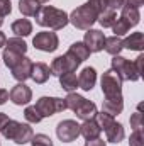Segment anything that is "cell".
I'll list each match as a JSON object with an SVG mask.
<instances>
[{"label":"cell","instance_id":"1","mask_svg":"<svg viewBox=\"0 0 144 146\" xmlns=\"http://www.w3.org/2000/svg\"><path fill=\"white\" fill-rule=\"evenodd\" d=\"M98 14H100V9H98L97 2H95V0H88L87 3L76 7L71 14L68 15V19H70V22H71L76 29L88 31V29H92V26L97 22Z\"/></svg>","mask_w":144,"mask_h":146},{"label":"cell","instance_id":"2","mask_svg":"<svg viewBox=\"0 0 144 146\" xmlns=\"http://www.w3.org/2000/svg\"><path fill=\"white\" fill-rule=\"evenodd\" d=\"M70 22L68 14L61 9L51 7V5H44L37 10L36 14V24L41 27H49L53 31H59L63 27H66V24Z\"/></svg>","mask_w":144,"mask_h":146},{"label":"cell","instance_id":"3","mask_svg":"<svg viewBox=\"0 0 144 146\" xmlns=\"http://www.w3.org/2000/svg\"><path fill=\"white\" fill-rule=\"evenodd\" d=\"M65 104H66V109L73 110L76 114V117L81 121H88V119H93L97 115V106L92 100H88L75 92H70L66 95Z\"/></svg>","mask_w":144,"mask_h":146},{"label":"cell","instance_id":"4","mask_svg":"<svg viewBox=\"0 0 144 146\" xmlns=\"http://www.w3.org/2000/svg\"><path fill=\"white\" fill-rule=\"evenodd\" d=\"M0 133H2V136H3L5 139L14 141L15 145H26V143H29L31 138L34 136L32 127H31L29 124H22V122H19V121H14V119H10V121L3 126V129H2Z\"/></svg>","mask_w":144,"mask_h":146},{"label":"cell","instance_id":"5","mask_svg":"<svg viewBox=\"0 0 144 146\" xmlns=\"http://www.w3.org/2000/svg\"><path fill=\"white\" fill-rule=\"evenodd\" d=\"M100 85H102L104 99H120L122 97V80L112 68L104 72Z\"/></svg>","mask_w":144,"mask_h":146},{"label":"cell","instance_id":"6","mask_svg":"<svg viewBox=\"0 0 144 146\" xmlns=\"http://www.w3.org/2000/svg\"><path fill=\"white\" fill-rule=\"evenodd\" d=\"M112 70L120 76L122 82H136L139 80V75L136 72V66L132 61H129L127 58L117 54V56H112Z\"/></svg>","mask_w":144,"mask_h":146},{"label":"cell","instance_id":"7","mask_svg":"<svg viewBox=\"0 0 144 146\" xmlns=\"http://www.w3.org/2000/svg\"><path fill=\"white\" fill-rule=\"evenodd\" d=\"M34 107L44 119V117H51L58 112H63L66 109V104L63 99H58V97H41Z\"/></svg>","mask_w":144,"mask_h":146},{"label":"cell","instance_id":"8","mask_svg":"<svg viewBox=\"0 0 144 146\" xmlns=\"http://www.w3.org/2000/svg\"><path fill=\"white\" fill-rule=\"evenodd\" d=\"M56 136L61 143H71L80 136V124L73 119H65L56 126Z\"/></svg>","mask_w":144,"mask_h":146},{"label":"cell","instance_id":"9","mask_svg":"<svg viewBox=\"0 0 144 146\" xmlns=\"http://www.w3.org/2000/svg\"><path fill=\"white\" fill-rule=\"evenodd\" d=\"M32 44L36 46V49H39V51L53 53V51L58 49V46H59V39H58V36H56V33L42 31V33H37L36 36H34Z\"/></svg>","mask_w":144,"mask_h":146},{"label":"cell","instance_id":"10","mask_svg":"<svg viewBox=\"0 0 144 146\" xmlns=\"http://www.w3.org/2000/svg\"><path fill=\"white\" fill-rule=\"evenodd\" d=\"M9 99L15 104V106H27L32 100V90L24 83L19 82L17 85L12 87V90L9 92Z\"/></svg>","mask_w":144,"mask_h":146},{"label":"cell","instance_id":"11","mask_svg":"<svg viewBox=\"0 0 144 146\" xmlns=\"http://www.w3.org/2000/svg\"><path fill=\"white\" fill-rule=\"evenodd\" d=\"M51 75H56V76H61L63 73L68 72H75L78 68V65L73 61L68 54H61V56H56L51 63Z\"/></svg>","mask_w":144,"mask_h":146},{"label":"cell","instance_id":"12","mask_svg":"<svg viewBox=\"0 0 144 146\" xmlns=\"http://www.w3.org/2000/svg\"><path fill=\"white\" fill-rule=\"evenodd\" d=\"M83 42L90 49V53H100L104 49V44H105V36L98 29H88L85 33Z\"/></svg>","mask_w":144,"mask_h":146},{"label":"cell","instance_id":"13","mask_svg":"<svg viewBox=\"0 0 144 146\" xmlns=\"http://www.w3.org/2000/svg\"><path fill=\"white\" fill-rule=\"evenodd\" d=\"M32 60L31 58H27V56H22L12 68H10V72H12V76L15 78V80H19V82H26L27 78H31V73H32Z\"/></svg>","mask_w":144,"mask_h":146},{"label":"cell","instance_id":"14","mask_svg":"<svg viewBox=\"0 0 144 146\" xmlns=\"http://www.w3.org/2000/svg\"><path fill=\"white\" fill-rule=\"evenodd\" d=\"M70 58H71L73 61L80 66L85 60H88L90 58V49L85 46V42H80V41H76V42H73L71 46H70V49H68V53H66Z\"/></svg>","mask_w":144,"mask_h":146},{"label":"cell","instance_id":"15","mask_svg":"<svg viewBox=\"0 0 144 146\" xmlns=\"http://www.w3.org/2000/svg\"><path fill=\"white\" fill-rule=\"evenodd\" d=\"M95 82H97V72H95V68L87 66V68L81 70L80 76H78V87H80L81 90L90 92V90L95 87Z\"/></svg>","mask_w":144,"mask_h":146},{"label":"cell","instance_id":"16","mask_svg":"<svg viewBox=\"0 0 144 146\" xmlns=\"http://www.w3.org/2000/svg\"><path fill=\"white\" fill-rule=\"evenodd\" d=\"M100 126L97 124L95 119H88V121H83V124L80 126V134L88 141V139H95V138H100Z\"/></svg>","mask_w":144,"mask_h":146},{"label":"cell","instance_id":"17","mask_svg":"<svg viewBox=\"0 0 144 146\" xmlns=\"http://www.w3.org/2000/svg\"><path fill=\"white\" fill-rule=\"evenodd\" d=\"M120 19H122L124 22H127V24H129V27L137 26V24H139V21H141L139 9H136V7H131V5L124 3V5H122V9H120Z\"/></svg>","mask_w":144,"mask_h":146},{"label":"cell","instance_id":"18","mask_svg":"<svg viewBox=\"0 0 144 146\" xmlns=\"http://www.w3.org/2000/svg\"><path fill=\"white\" fill-rule=\"evenodd\" d=\"M49 76H51V68L46 65V63H34L32 65V73H31V78L39 83V85H42V83H46L48 80H49Z\"/></svg>","mask_w":144,"mask_h":146},{"label":"cell","instance_id":"19","mask_svg":"<svg viewBox=\"0 0 144 146\" xmlns=\"http://www.w3.org/2000/svg\"><path fill=\"white\" fill-rule=\"evenodd\" d=\"M105 134H107V141L110 143H120L126 136V131H124V126L117 121H114L107 129H105Z\"/></svg>","mask_w":144,"mask_h":146},{"label":"cell","instance_id":"20","mask_svg":"<svg viewBox=\"0 0 144 146\" xmlns=\"http://www.w3.org/2000/svg\"><path fill=\"white\" fill-rule=\"evenodd\" d=\"M102 110L110 114L112 117L119 115L122 110H124V99H104L102 102Z\"/></svg>","mask_w":144,"mask_h":146},{"label":"cell","instance_id":"21","mask_svg":"<svg viewBox=\"0 0 144 146\" xmlns=\"http://www.w3.org/2000/svg\"><path fill=\"white\" fill-rule=\"evenodd\" d=\"M122 46L131 51H143L144 49V37L143 33H132L131 36L122 39Z\"/></svg>","mask_w":144,"mask_h":146},{"label":"cell","instance_id":"22","mask_svg":"<svg viewBox=\"0 0 144 146\" xmlns=\"http://www.w3.org/2000/svg\"><path fill=\"white\" fill-rule=\"evenodd\" d=\"M12 33L17 37H26L32 33V22L29 19H17L12 22Z\"/></svg>","mask_w":144,"mask_h":146},{"label":"cell","instance_id":"23","mask_svg":"<svg viewBox=\"0 0 144 146\" xmlns=\"http://www.w3.org/2000/svg\"><path fill=\"white\" fill-rule=\"evenodd\" d=\"M59 78V85L63 90H66L68 94L70 92H75L78 88V76L75 75V72H68V73H63Z\"/></svg>","mask_w":144,"mask_h":146},{"label":"cell","instance_id":"24","mask_svg":"<svg viewBox=\"0 0 144 146\" xmlns=\"http://www.w3.org/2000/svg\"><path fill=\"white\" fill-rule=\"evenodd\" d=\"M39 9H41V5L37 0H19V10L26 17H36Z\"/></svg>","mask_w":144,"mask_h":146},{"label":"cell","instance_id":"25","mask_svg":"<svg viewBox=\"0 0 144 146\" xmlns=\"http://www.w3.org/2000/svg\"><path fill=\"white\" fill-rule=\"evenodd\" d=\"M104 49L107 51L108 54H112V56H117L122 49H124V46H122V39L119 36H112V37H105V44H104Z\"/></svg>","mask_w":144,"mask_h":146},{"label":"cell","instance_id":"26","mask_svg":"<svg viewBox=\"0 0 144 146\" xmlns=\"http://www.w3.org/2000/svg\"><path fill=\"white\" fill-rule=\"evenodd\" d=\"M5 48L10 49V51H15V53H19V54H26V51H27V44H26V41H24L22 37H17V36L7 39Z\"/></svg>","mask_w":144,"mask_h":146},{"label":"cell","instance_id":"27","mask_svg":"<svg viewBox=\"0 0 144 146\" xmlns=\"http://www.w3.org/2000/svg\"><path fill=\"white\" fill-rule=\"evenodd\" d=\"M115 21H117L115 10H104V12L98 14V19H97V22H98L102 27H112V24H114Z\"/></svg>","mask_w":144,"mask_h":146},{"label":"cell","instance_id":"28","mask_svg":"<svg viewBox=\"0 0 144 146\" xmlns=\"http://www.w3.org/2000/svg\"><path fill=\"white\" fill-rule=\"evenodd\" d=\"M100 12L104 10H117V9H122L124 5V0H95Z\"/></svg>","mask_w":144,"mask_h":146},{"label":"cell","instance_id":"29","mask_svg":"<svg viewBox=\"0 0 144 146\" xmlns=\"http://www.w3.org/2000/svg\"><path fill=\"white\" fill-rule=\"evenodd\" d=\"M24 54H19V53H15V51H10V49H3V54H2V58H3V63L7 65V68H12L20 58H22Z\"/></svg>","mask_w":144,"mask_h":146},{"label":"cell","instance_id":"30","mask_svg":"<svg viewBox=\"0 0 144 146\" xmlns=\"http://www.w3.org/2000/svg\"><path fill=\"white\" fill-rule=\"evenodd\" d=\"M24 117H26V121L31 122V124H37V122L42 121V115L37 112V109L34 107V106L26 107V110H24Z\"/></svg>","mask_w":144,"mask_h":146},{"label":"cell","instance_id":"31","mask_svg":"<svg viewBox=\"0 0 144 146\" xmlns=\"http://www.w3.org/2000/svg\"><path fill=\"white\" fill-rule=\"evenodd\" d=\"M129 29H131V27H129V24H127V22H124L120 17H119V19H117V21L112 24L114 36H119V37L124 36V34H127V33H129Z\"/></svg>","mask_w":144,"mask_h":146},{"label":"cell","instance_id":"32","mask_svg":"<svg viewBox=\"0 0 144 146\" xmlns=\"http://www.w3.org/2000/svg\"><path fill=\"white\" fill-rule=\"evenodd\" d=\"M29 143H31L32 146H53L51 138L46 136V134H34V136L31 138Z\"/></svg>","mask_w":144,"mask_h":146},{"label":"cell","instance_id":"33","mask_svg":"<svg viewBox=\"0 0 144 146\" xmlns=\"http://www.w3.org/2000/svg\"><path fill=\"white\" fill-rule=\"evenodd\" d=\"M143 126H144V119H143V114L137 110L131 115V127L134 131H143Z\"/></svg>","mask_w":144,"mask_h":146},{"label":"cell","instance_id":"34","mask_svg":"<svg viewBox=\"0 0 144 146\" xmlns=\"http://www.w3.org/2000/svg\"><path fill=\"white\" fill-rule=\"evenodd\" d=\"M129 146H144V136L143 131H134L131 134V139H129Z\"/></svg>","mask_w":144,"mask_h":146},{"label":"cell","instance_id":"35","mask_svg":"<svg viewBox=\"0 0 144 146\" xmlns=\"http://www.w3.org/2000/svg\"><path fill=\"white\" fill-rule=\"evenodd\" d=\"M10 12H12L10 0H0V17H7Z\"/></svg>","mask_w":144,"mask_h":146},{"label":"cell","instance_id":"36","mask_svg":"<svg viewBox=\"0 0 144 146\" xmlns=\"http://www.w3.org/2000/svg\"><path fill=\"white\" fill-rule=\"evenodd\" d=\"M143 61H144V56H143V54H139V56L136 58V61H134L136 72H137V75H139V76L143 75Z\"/></svg>","mask_w":144,"mask_h":146},{"label":"cell","instance_id":"37","mask_svg":"<svg viewBox=\"0 0 144 146\" xmlns=\"http://www.w3.org/2000/svg\"><path fill=\"white\" fill-rule=\"evenodd\" d=\"M85 146H107V143L104 139H100V138H95V139H88Z\"/></svg>","mask_w":144,"mask_h":146},{"label":"cell","instance_id":"38","mask_svg":"<svg viewBox=\"0 0 144 146\" xmlns=\"http://www.w3.org/2000/svg\"><path fill=\"white\" fill-rule=\"evenodd\" d=\"M124 3H127V5H131V7L139 9V7H143V5H144V0H124Z\"/></svg>","mask_w":144,"mask_h":146},{"label":"cell","instance_id":"39","mask_svg":"<svg viewBox=\"0 0 144 146\" xmlns=\"http://www.w3.org/2000/svg\"><path fill=\"white\" fill-rule=\"evenodd\" d=\"M9 100V92L5 88H0V106H3Z\"/></svg>","mask_w":144,"mask_h":146},{"label":"cell","instance_id":"40","mask_svg":"<svg viewBox=\"0 0 144 146\" xmlns=\"http://www.w3.org/2000/svg\"><path fill=\"white\" fill-rule=\"evenodd\" d=\"M9 121H10V119H9V115H7L5 112H0V131L3 129V126H5Z\"/></svg>","mask_w":144,"mask_h":146},{"label":"cell","instance_id":"41","mask_svg":"<svg viewBox=\"0 0 144 146\" xmlns=\"http://www.w3.org/2000/svg\"><path fill=\"white\" fill-rule=\"evenodd\" d=\"M5 42H7V37H5V34H3L2 31H0V48L5 46Z\"/></svg>","mask_w":144,"mask_h":146},{"label":"cell","instance_id":"42","mask_svg":"<svg viewBox=\"0 0 144 146\" xmlns=\"http://www.w3.org/2000/svg\"><path fill=\"white\" fill-rule=\"evenodd\" d=\"M39 3H44V2H49V0H37Z\"/></svg>","mask_w":144,"mask_h":146},{"label":"cell","instance_id":"43","mask_svg":"<svg viewBox=\"0 0 144 146\" xmlns=\"http://www.w3.org/2000/svg\"><path fill=\"white\" fill-rule=\"evenodd\" d=\"M2 24H3V17H0V27H2Z\"/></svg>","mask_w":144,"mask_h":146}]
</instances>
